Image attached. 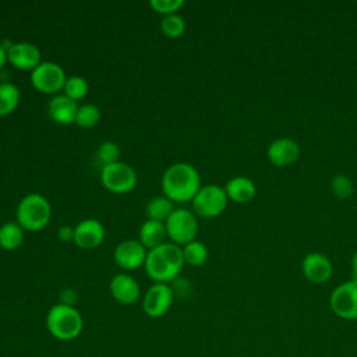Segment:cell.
Wrapping results in <instances>:
<instances>
[{"label":"cell","mask_w":357,"mask_h":357,"mask_svg":"<svg viewBox=\"0 0 357 357\" xmlns=\"http://www.w3.org/2000/svg\"><path fill=\"white\" fill-rule=\"evenodd\" d=\"M109 287H110L112 297L123 305L135 304L141 296V289L138 282L126 272L114 275L110 280Z\"/></svg>","instance_id":"cell-14"},{"label":"cell","mask_w":357,"mask_h":357,"mask_svg":"<svg viewBox=\"0 0 357 357\" xmlns=\"http://www.w3.org/2000/svg\"><path fill=\"white\" fill-rule=\"evenodd\" d=\"M63 91H64L66 96H68L70 99L77 102V100L84 99L88 95L89 85H88V81L84 77L71 75V77H67Z\"/></svg>","instance_id":"cell-24"},{"label":"cell","mask_w":357,"mask_h":357,"mask_svg":"<svg viewBox=\"0 0 357 357\" xmlns=\"http://www.w3.org/2000/svg\"><path fill=\"white\" fill-rule=\"evenodd\" d=\"M185 20L180 15V14H170V15H165L162 18L160 22V29L162 32L172 39L180 38L183 36V33L185 32Z\"/></svg>","instance_id":"cell-26"},{"label":"cell","mask_w":357,"mask_h":357,"mask_svg":"<svg viewBox=\"0 0 357 357\" xmlns=\"http://www.w3.org/2000/svg\"><path fill=\"white\" fill-rule=\"evenodd\" d=\"M166 238H167V233H166V226L163 222L146 219L139 227L138 240L148 251L166 243L165 241Z\"/></svg>","instance_id":"cell-19"},{"label":"cell","mask_w":357,"mask_h":357,"mask_svg":"<svg viewBox=\"0 0 357 357\" xmlns=\"http://www.w3.org/2000/svg\"><path fill=\"white\" fill-rule=\"evenodd\" d=\"M78 107L79 106L77 105L75 100L70 99L64 93L63 95L59 93L50 99V102L47 105V113H49V117L54 123L68 126L73 123L75 124Z\"/></svg>","instance_id":"cell-17"},{"label":"cell","mask_w":357,"mask_h":357,"mask_svg":"<svg viewBox=\"0 0 357 357\" xmlns=\"http://www.w3.org/2000/svg\"><path fill=\"white\" fill-rule=\"evenodd\" d=\"M225 191L229 199L237 204H245L255 197L257 187L251 178L245 176H237L226 183Z\"/></svg>","instance_id":"cell-18"},{"label":"cell","mask_w":357,"mask_h":357,"mask_svg":"<svg viewBox=\"0 0 357 357\" xmlns=\"http://www.w3.org/2000/svg\"><path fill=\"white\" fill-rule=\"evenodd\" d=\"M57 237H59V240L63 241V243L74 241V227L70 226V225L60 226L59 230H57Z\"/></svg>","instance_id":"cell-30"},{"label":"cell","mask_w":357,"mask_h":357,"mask_svg":"<svg viewBox=\"0 0 357 357\" xmlns=\"http://www.w3.org/2000/svg\"><path fill=\"white\" fill-rule=\"evenodd\" d=\"M6 63H7V49L3 43H0V70L4 67Z\"/></svg>","instance_id":"cell-31"},{"label":"cell","mask_w":357,"mask_h":357,"mask_svg":"<svg viewBox=\"0 0 357 357\" xmlns=\"http://www.w3.org/2000/svg\"><path fill=\"white\" fill-rule=\"evenodd\" d=\"M227 194L223 187L208 184L199 188L192 198V209L198 216L212 219L219 216L227 206Z\"/></svg>","instance_id":"cell-7"},{"label":"cell","mask_w":357,"mask_h":357,"mask_svg":"<svg viewBox=\"0 0 357 357\" xmlns=\"http://www.w3.org/2000/svg\"><path fill=\"white\" fill-rule=\"evenodd\" d=\"M148 250L141 244L139 240L128 238L119 243L113 251L114 264L123 271H135L145 265Z\"/></svg>","instance_id":"cell-11"},{"label":"cell","mask_w":357,"mask_h":357,"mask_svg":"<svg viewBox=\"0 0 357 357\" xmlns=\"http://www.w3.org/2000/svg\"><path fill=\"white\" fill-rule=\"evenodd\" d=\"M40 50L31 42H15L7 47V61L18 70L33 71L42 63Z\"/></svg>","instance_id":"cell-12"},{"label":"cell","mask_w":357,"mask_h":357,"mask_svg":"<svg viewBox=\"0 0 357 357\" xmlns=\"http://www.w3.org/2000/svg\"><path fill=\"white\" fill-rule=\"evenodd\" d=\"M183 248L173 243H163L148 251L145 272L153 283H167L177 279L184 266Z\"/></svg>","instance_id":"cell-2"},{"label":"cell","mask_w":357,"mask_h":357,"mask_svg":"<svg viewBox=\"0 0 357 357\" xmlns=\"http://www.w3.org/2000/svg\"><path fill=\"white\" fill-rule=\"evenodd\" d=\"M173 297V287H170L167 283H153L144 296V312L149 318H160L172 307Z\"/></svg>","instance_id":"cell-10"},{"label":"cell","mask_w":357,"mask_h":357,"mask_svg":"<svg viewBox=\"0 0 357 357\" xmlns=\"http://www.w3.org/2000/svg\"><path fill=\"white\" fill-rule=\"evenodd\" d=\"M24 241V229L17 220L6 222L0 226V248L6 251H14L21 247Z\"/></svg>","instance_id":"cell-20"},{"label":"cell","mask_w":357,"mask_h":357,"mask_svg":"<svg viewBox=\"0 0 357 357\" xmlns=\"http://www.w3.org/2000/svg\"><path fill=\"white\" fill-rule=\"evenodd\" d=\"M332 311L343 319H357V280L351 279L339 284L331 294Z\"/></svg>","instance_id":"cell-9"},{"label":"cell","mask_w":357,"mask_h":357,"mask_svg":"<svg viewBox=\"0 0 357 357\" xmlns=\"http://www.w3.org/2000/svg\"><path fill=\"white\" fill-rule=\"evenodd\" d=\"M46 328L53 337L70 342L81 335L84 329V318L74 305L59 303L47 311Z\"/></svg>","instance_id":"cell-3"},{"label":"cell","mask_w":357,"mask_h":357,"mask_svg":"<svg viewBox=\"0 0 357 357\" xmlns=\"http://www.w3.org/2000/svg\"><path fill=\"white\" fill-rule=\"evenodd\" d=\"M100 183L109 192L123 195L135 188L138 174L132 166L120 160L100 169Z\"/></svg>","instance_id":"cell-5"},{"label":"cell","mask_w":357,"mask_h":357,"mask_svg":"<svg viewBox=\"0 0 357 357\" xmlns=\"http://www.w3.org/2000/svg\"><path fill=\"white\" fill-rule=\"evenodd\" d=\"M174 209L176 208H174L173 201H170L165 195H158L148 201V204L145 206V215L151 220H158V222L165 223L169 219V216L173 213Z\"/></svg>","instance_id":"cell-21"},{"label":"cell","mask_w":357,"mask_h":357,"mask_svg":"<svg viewBox=\"0 0 357 357\" xmlns=\"http://www.w3.org/2000/svg\"><path fill=\"white\" fill-rule=\"evenodd\" d=\"M331 188H332V192L340 198V199H346L351 195L353 192V183L351 180L344 176V174H336L332 181H331Z\"/></svg>","instance_id":"cell-28"},{"label":"cell","mask_w":357,"mask_h":357,"mask_svg":"<svg viewBox=\"0 0 357 357\" xmlns=\"http://www.w3.org/2000/svg\"><path fill=\"white\" fill-rule=\"evenodd\" d=\"M52 218V205L46 197L31 192L22 197L15 209L17 223L28 231H39L47 226Z\"/></svg>","instance_id":"cell-4"},{"label":"cell","mask_w":357,"mask_h":357,"mask_svg":"<svg viewBox=\"0 0 357 357\" xmlns=\"http://www.w3.org/2000/svg\"><path fill=\"white\" fill-rule=\"evenodd\" d=\"M184 0H151L149 6L151 8L158 13L165 15L170 14H177V11L184 6Z\"/></svg>","instance_id":"cell-29"},{"label":"cell","mask_w":357,"mask_h":357,"mask_svg":"<svg viewBox=\"0 0 357 357\" xmlns=\"http://www.w3.org/2000/svg\"><path fill=\"white\" fill-rule=\"evenodd\" d=\"M165 226L170 243L180 247L195 240L198 233V220L195 213L184 208L174 209L165 222Z\"/></svg>","instance_id":"cell-6"},{"label":"cell","mask_w":357,"mask_h":357,"mask_svg":"<svg viewBox=\"0 0 357 357\" xmlns=\"http://www.w3.org/2000/svg\"><path fill=\"white\" fill-rule=\"evenodd\" d=\"M106 236V230L102 222L98 219H84L74 226V243L84 250H93L99 247Z\"/></svg>","instance_id":"cell-13"},{"label":"cell","mask_w":357,"mask_h":357,"mask_svg":"<svg viewBox=\"0 0 357 357\" xmlns=\"http://www.w3.org/2000/svg\"><path fill=\"white\" fill-rule=\"evenodd\" d=\"M100 120V110L93 103H84L78 107L75 124L81 128H92Z\"/></svg>","instance_id":"cell-25"},{"label":"cell","mask_w":357,"mask_h":357,"mask_svg":"<svg viewBox=\"0 0 357 357\" xmlns=\"http://www.w3.org/2000/svg\"><path fill=\"white\" fill-rule=\"evenodd\" d=\"M21 92L13 82H0V117L8 116L18 107Z\"/></svg>","instance_id":"cell-22"},{"label":"cell","mask_w":357,"mask_h":357,"mask_svg":"<svg viewBox=\"0 0 357 357\" xmlns=\"http://www.w3.org/2000/svg\"><path fill=\"white\" fill-rule=\"evenodd\" d=\"M67 75L63 67L54 61H42L33 71H31L32 86L42 93H59L66 84Z\"/></svg>","instance_id":"cell-8"},{"label":"cell","mask_w":357,"mask_h":357,"mask_svg":"<svg viewBox=\"0 0 357 357\" xmlns=\"http://www.w3.org/2000/svg\"><path fill=\"white\" fill-rule=\"evenodd\" d=\"M351 276L354 280H357V251L351 258Z\"/></svg>","instance_id":"cell-32"},{"label":"cell","mask_w":357,"mask_h":357,"mask_svg":"<svg viewBox=\"0 0 357 357\" xmlns=\"http://www.w3.org/2000/svg\"><path fill=\"white\" fill-rule=\"evenodd\" d=\"M268 159L278 167H286L300 158V146L291 138H278L268 146Z\"/></svg>","instance_id":"cell-16"},{"label":"cell","mask_w":357,"mask_h":357,"mask_svg":"<svg viewBox=\"0 0 357 357\" xmlns=\"http://www.w3.org/2000/svg\"><path fill=\"white\" fill-rule=\"evenodd\" d=\"M160 185L163 195L178 204L192 201V198L202 187L198 170L187 162H177L170 165L163 172Z\"/></svg>","instance_id":"cell-1"},{"label":"cell","mask_w":357,"mask_h":357,"mask_svg":"<svg viewBox=\"0 0 357 357\" xmlns=\"http://www.w3.org/2000/svg\"><path fill=\"white\" fill-rule=\"evenodd\" d=\"M184 262L191 266H201L208 259V248L202 241L192 240L191 243L181 247Z\"/></svg>","instance_id":"cell-23"},{"label":"cell","mask_w":357,"mask_h":357,"mask_svg":"<svg viewBox=\"0 0 357 357\" xmlns=\"http://www.w3.org/2000/svg\"><path fill=\"white\" fill-rule=\"evenodd\" d=\"M120 148L114 141H103L96 149V158L103 166L120 162Z\"/></svg>","instance_id":"cell-27"},{"label":"cell","mask_w":357,"mask_h":357,"mask_svg":"<svg viewBox=\"0 0 357 357\" xmlns=\"http://www.w3.org/2000/svg\"><path fill=\"white\" fill-rule=\"evenodd\" d=\"M301 269L305 279L315 284L325 283L332 276V264L329 258L321 252H308L303 258Z\"/></svg>","instance_id":"cell-15"}]
</instances>
